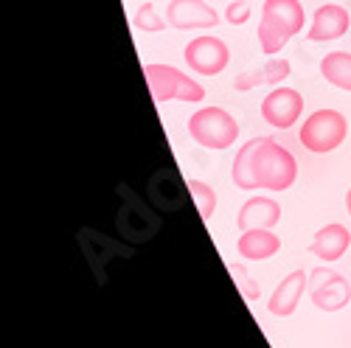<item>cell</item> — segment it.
Here are the masks:
<instances>
[{"mask_svg":"<svg viewBox=\"0 0 351 348\" xmlns=\"http://www.w3.org/2000/svg\"><path fill=\"white\" fill-rule=\"evenodd\" d=\"M281 250V239L273 230H245L237 242V253L247 261H265Z\"/></svg>","mask_w":351,"mask_h":348,"instance_id":"5bb4252c","label":"cell"},{"mask_svg":"<svg viewBox=\"0 0 351 348\" xmlns=\"http://www.w3.org/2000/svg\"><path fill=\"white\" fill-rule=\"evenodd\" d=\"M166 23L178 32L189 28H214L219 23V14L206 0H171L166 6Z\"/></svg>","mask_w":351,"mask_h":348,"instance_id":"9c48e42d","label":"cell"},{"mask_svg":"<svg viewBox=\"0 0 351 348\" xmlns=\"http://www.w3.org/2000/svg\"><path fill=\"white\" fill-rule=\"evenodd\" d=\"M309 298L320 312H340L351 301V286L348 278L337 270L317 267L309 275Z\"/></svg>","mask_w":351,"mask_h":348,"instance_id":"8992f818","label":"cell"},{"mask_svg":"<svg viewBox=\"0 0 351 348\" xmlns=\"http://www.w3.org/2000/svg\"><path fill=\"white\" fill-rule=\"evenodd\" d=\"M304 6L298 0H265L258 23V42L267 56L278 53L292 37L304 32Z\"/></svg>","mask_w":351,"mask_h":348,"instance_id":"6da1fadb","label":"cell"},{"mask_svg":"<svg viewBox=\"0 0 351 348\" xmlns=\"http://www.w3.org/2000/svg\"><path fill=\"white\" fill-rule=\"evenodd\" d=\"M258 143H261V138L247 140L245 147L237 152V158H233L230 180H233V186L242 188V191H253V188H258V183H256V177H253V155H256V149H258Z\"/></svg>","mask_w":351,"mask_h":348,"instance_id":"2e32d148","label":"cell"},{"mask_svg":"<svg viewBox=\"0 0 351 348\" xmlns=\"http://www.w3.org/2000/svg\"><path fill=\"white\" fill-rule=\"evenodd\" d=\"M250 14H253V9H250L247 0H233V3H228V9H225V17L230 25H245L250 20Z\"/></svg>","mask_w":351,"mask_h":348,"instance_id":"44dd1931","label":"cell"},{"mask_svg":"<svg viewBox=\"0 0 351 348\" xmlns=\"http://www.w3.org/2000/svg\"><path fill=\"white\" fill-rule=\"evenodd\" d=\"M289 73H292V68H289L287 60H270L265 68L239 73L237 79H233V87H237V90H242V93H247V90H253V87H258V84H278V82H284Z\"/></svg>","mask_w":351,"mask_h":348,"instance_id":"9a60e30c","label":"cell"},{"mask_svg":"<svg viewBox=\"0 0 351 348\" xmlns=\"http://www.w3.org/2000/svg\"><path fill=\"white\" fill-rule=\"evenodd\" d=\"M351 25V17H348V9L337 6V3H326L320 6L315 14H312V25L306 32V40L309 42H332V40H340Z\"/></svg>","mask_w":351,"mask_h":348,"instance_id":"30bf717a","label":"cell"},{"mask_svg":"<svg viewBox=\"0 0 351 348\" xmlns=\"http://www.w3.org/2000/svg\"><path fill=\"white\" fill-rule=\"evenodd\" d=\"M228 270H230L233 281H237V286L242 289L245 301H256V298H258V284L247 275V270H245L242 264H237V261H228Z\"/></svg>","mask_w":351,"mask_h":348,"instance_id":"ffe728a7","label":"cell"},{"mask_svg":"<svg viewBox=\"0 0 351 348\" xmlns=\"http://www.w3.org/2000/svg\"><path fill=\"white\" fill-rule=\"evenodd\" d=\"M320 73L324 79L340 90H348L351 93V53L346 51H332L320 60Z\"/></svg>","mask_w":351,"mask_h":348,"instance_id":"e0dca14e","label":"cell"},{"mask_svg":"<svg viewBox=\"0 0 351 348\" xmlns=\"http://www.w3.org/2000/svg\"><path fill=\"white\" fill-rule=\"evenodd\" d=\"M189 135L206 149H228L239 138V124L222 107H202L189 119Z\"/></svg>","mask_w":351,"mask_h":348,"instance_id":"3957f363","label":"cell"},{"mask_svg":"<svg viewBox=\"0 0 351 348\" xmlns=\"http://www.w3.org/2000/svg\"><path fill=\"white\" fill-rule=\"evenodd\" d=\"M351 245V234H348V227L340 225V222H332L326 227H320L317 234L312 236V245L309 250L320 258V261H326V264H332V261H337Z\"/></svg>","mask_w":351,"mask_h":348,"instance_id":"4fadbf2b","label":"cell"},{"mask_svg":"<svg viewBox=\"0 0 351 348\" xmlns=\"http://www.w3.org/2000/svg\"><path fill=\"white\" fill-rule=\"evenodd\" d=\"M306 284H309V278H306L304 270L289 273V275L281 278V284L273 289V295H270V301H267V309H270L276 317H289L292 312L298 309Z\"/></svg>","mask_w":351,"mask_h":348,"instance_id":"7c38bea8","label":"cell"},{"mask_svg":"<svg viewBox=\"0 0 351 348\" xmlns=\"http://www.w3.org/2000/svg\"><path fill=\"white\" fill-rule=\"evenodd\" d=\"M132 25L138 28V32L158 34V32H163V28H166L169 23H166V17H160V14L155 12V6H152V3H143V6L132 14Z\"/></svg>","mask_w":351,"mask_h":348,"instance_id":"d6986e66","label":"cell"},{"mask_svg":"<svg viewBox=\"0 0 351 348\" xmlns=\"http://www.w3.org/2000/svg\"><path fill=\"white\" fill-rule=\"evenodd\" d=\"M346 208H348V216H351V188H348V194H346Z\"/></svg>","mask_w":351,"mask_h":348,"instance_id":"7402d4cb","label":"cell"},{"mask_svg":"<svg viewBox=\"0 0 351 348\" xmlns=\"http://www.w3.org/2000/svg\"><path fill=\"white\" fill-rule=\"evenodd\" d=\"M348 135V121L346 115L337 110H317L301 127V143L304 149L315 155H326L335 152Z\"/></svg>","mask_w":351,"mask_h":348,"instance_id":"5b68a950","label":"cell"},{"mask_svg":"<svg viewBox=\"0 0 351 348\" xmlns=\"http://www.w3.org/2000/svg\"><path fill=\"white\" fill-rule=\"evenodd\" d=\"M304 112V96L292 87H273L261 101V115L276 129H289Z\"/></svg>","mask_w":351,"mask_h":348,"instance_id":"ba28073f","label":"cell"},{"mask_svg":"<svg viewBox=\"0 0 351 348\" xmlns=\"http://www.w3.org/2000/svg\"><path fill=\"white\" fill-rule=\"evenodd\" d=\"M281 219V206L270 197H250L245 206L239 208L237 227L242 230H270Z\"/></svg>","mask_w":351,"mask_h":348,"instance_id":"8fae6325","label":"cell"},{"mask_svg":"<svg viewBox=\"0 0 351 348\" xmlns=\"http://www.w3.org/2000/svg\"><path fill=\"white\" fill-rule=\"evenodd\" d=\"M189 194L194 197L197 202V211H199V219L202 222H208L217 211V191L208 186V183H202V180H189Z\"/></svg>","mask_w":351,"mask_h":348,"instance_id":"ac0fdd59","label":"cell"},{"mask_svg":"<svg viewBox=\"0 0 351 348\" xmlns=\"http://www.w3.org/2000/svg\"><path fill=\"white\" fill-rule=\"evenodd\" d=\"M183 56H186V65L199 76H219L230 62V51L219 37H197V40H191L186 45Z\"/></svg>","mask_w":351,"mask_h":348,"instance_id":"52a82bcc","label":"cell"},{"mask_svg":"<svg viewBox=\"0 0 351 348\" xmlns=\"http://www.w3.org/2000/svg\"><path fill=\"white\" fill-rule=\"evenodd\" d=\"M253 177L258 188L267 191H287L298 177V163L292 152L273 138H261L258 149L253 155Z\"/></svg>","mask_w":351,"mask_h":348,"instance_id":"7a4b0ae2","label":"cell"},{"mask_svg":"<svg viewBox=\"0 0 351 348\" xmlns=\"http://www.w3.org/2000/svg\"><path fill=\"white\" fill-rule=\"evenodd\" d=\"M143 76H146V82H149L152 99L158 104H166V101L199 104L202 99H206V90H202L199 82H194L191 76H186L183 71L171 68V65H146Z\"/></svg>","mask_w":351,"mask_h":348,"instance_id":"277c9868","label":"cell"}]
</instances>
